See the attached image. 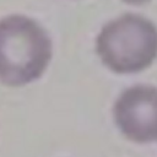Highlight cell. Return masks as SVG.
<instances>
[{"instance_id": "1", "label": "cell", "mask_w": 157, "mask_h": 157, "mask_svg": "<svg viewBox=\"0 0 157 157\" xmlns=\"http://www.w3.org/2000/svg\"><path fill=\"white\" fill-rule=\"evenodd\" d=\"M53 56L47 31L33 18L10 15L0 20V82L20 87L38 80Z\"/></svg>"}, {"instance_id": "2", "label": "cell", "mask_w": 157, "mask_h": 157, "mask_svg": "<svg viewBox=\"0 0 157 157\" xmlns=\"http://www.w3.org/2000/svg\"><path fill=\"white\" fill-rule=\"evenodd\" d=\"M96 50L113 72H140L157 58V27L141 15L124 13L102 27Z\"/></svg>"}, {"instance_id": "3", "label": "cell", "mask_w": 157, "mask_h": 157, "mask_svg": "<svg viewBox=\"0 0 157 157\" xmlns=\"http://www.w3.org/2000/svg\"><path fill=\"white\" fill-rule=\"evenodd\" d=\"M113 117L128 140L157 142V87L136 85L126 88L114 103Z\"/></svg>"}, {"instance_id": "4", "label": "cell", "mask_w": 157, "mask_h": 157, "mask_svg": "<svg viewBox=\"0 0 157 157\" xmlns=\"http://www.w3.org/2000/svg\"><path fill=\"white\" fill-rule=\"evenodd\" d=\"M121 1H124L125 4H129V5H144L151 0H121Z\"/></svg>"}]
</instances>
